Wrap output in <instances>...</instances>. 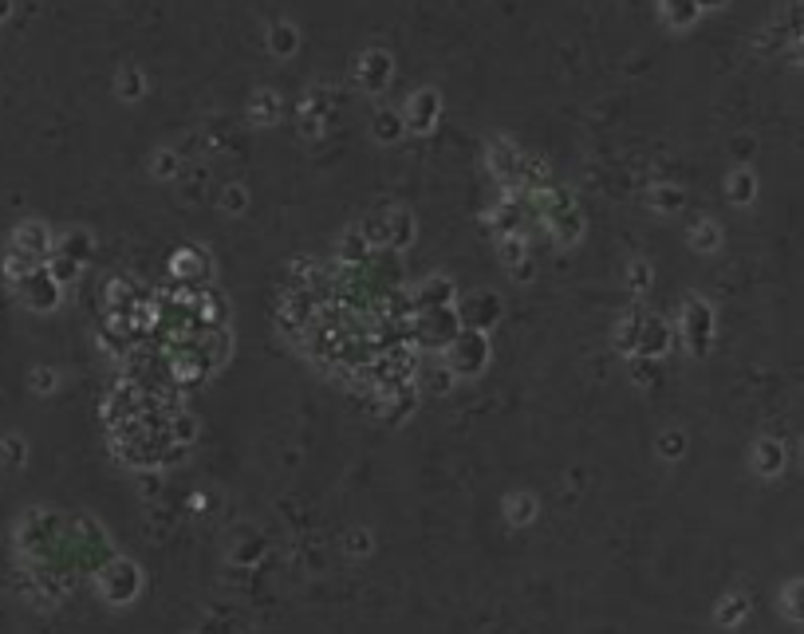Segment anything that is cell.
<instances>
[{"mask_svg":"<svg viewBox=\"0 0 804 634\" xmlns=\"http://www.w3.org/2000/svg\"><path fill=\"white\" fill-rule=\"evenodd\" d=\"M462 331V316L458 308H438V312H418L410 316V343L418 351H438L446 355V347L458 339Z\"/></svg>","mask_w":804,"mask_h":634,"instance_id":"obj_1","label":"cell"},{"mask_svg":"<svg viewBox=\"0 0 804 634\" xmlns=\"http://www.w3.org/2000/svg\"><path fill=\"white\" fill-rule=\"evenodd\" d=\"M678 331H682V347H686L694 359L710 355L714 335H718V316H714V308H710V304H706L698 292H690V296H686Z\"/></svg>","mask_w":804,"mask_h":634,"instance_id":"obj_2","label":"cell"},{"mask_svg":"<svg viewBox=\"0 0 804 634\" xmlns=\"http://www.w3.org/2000/svg\"><path fill=\"white\" fill-rule=\"evenodd\" d=\"M446 367L458 375V379H477L489 359H493V347H489V331H473V327H462L458 339L446 347Z\"/></svg>","mask_w":804,"mask_h":634,"instance_id":"obj_3","label":"cell"},{"mask_svg":"<svg viewBox=\"0 0 804 634\" xmlns=\"http://www.w3.org/2000/svg\"><path fill=\"white\" fill-rule=\"evenodd\" d=\"M16 292H20V300H24L32 312H40V316H48V312H56V308L64 304V288L56 284V276L48 272V264L36 268L32 276H24V280L16 284Z\"/></svg>","mask_w":804,"mask_h":634,"instance_id":"obj_4","label":"cell"},{"mask_svg":"<svg viewBox=\"0 0 804 634\" xmlns=\"http://www.w3.org/2000/svg\"><path fill=\"white\" fill-rule=\"evenodd\" d=\"M391 75H395V60L387 48H367L355 56V83L359 91L367 95H383L391 87Z\"/></svg>","mask_w":804,"mask_h":634,"instance_id":"obj_5","label":"cell"},{"mask_svg":"<svg viewBox=\"0 0 804 634\" xmlns=\"http://www.w3.org/2000/svg\"><path fill=\"white\" fill-rule=\"evenodd\" d=\"M521 162H525V154H521L517 142H509V138H489V146H485V166H489V174L501 182V190H517Z\"/></svg>","mask_w":804,"mask_h":634,"instance_id":"obj_6","label":"cell"},{"mask_svg":"<svg viewBox=\"0 0 804 634\" xmlns=\"http://www.w3.org/2000/svg\"><path fill=\"white\" fill-rule=\"evenodd\" d=\"M213 260L209 253L201 249V245H182V249H174L170 253V280H178V284H186V288H205L209 284V276H213V268H209Z\"/></svg>","mask_w":804,"mask_h":634,"instance_id":"obj_7","label":"cell"},{"mask_svg":"<svg viewBox=\"0 0 804 634\" xmlns=\"http://www.w3.org/2000/svg\"><path fill=\"white\" fill-rule=\"evenodd\" d=\"M438 115H442V91L434 87H418L406 107H402V123H406V134H430L438 127Z\"/></svg>","mask_w":804,"mask_h":634,"instance_id":"obj_8","label":"cell"},{"mask_svg":"<svg viewBox=\"0 0 804 634\" xmlns=\"http://www.w3.org/2000/svg\"><path fill=\"white\" fill-rule=\"evenodd\" d=\"M410 312L418 316V312H438V308H458V288H454V280L450 276H426L422 284H414L410 292Z\"/></svg>","mask_w":804,"mask_h":634,"instance_id":"obj_9","label":"cell"},{"mask_svg":"<svg viewBox=\"0 0 804 634\" xmlns=\"http://www.w3.org/2000/svg\"><path fill=\"white\" fill-rule=\"evenodd\" d=\"M8 249L20 253V256H28L32 264H48L52 253H56V237H52V229H48L44 221H24V225H16Z\"/></svg>","mask_w":804,"mask_h":634,"instance_id":"obj_10","label":"cell"},{"mask_svg":"<svg viewBox=\"0 0 804 634\" xmlns=\"http://www.w3.org/2000/svg\"><path fill=\"white\" fill-rule=\"evenodd\" d=\"M335 115V99L328 87H312L300 103V134L304 138H320Z\"/></svg>","mask_w":804,"mask_h":634,"instance_id":"obj_11","label":"cell"},{"mask_svg":"<svg viewBox=\"0 0 804 634\" xmlns=\"http://www.w3.org/2000/svg\"><path fill=\"white\" fill-rule=\"evenodd\" d=\"M670 347H674V327H670L667 319L663 316L643 319V331H639V347H635V355L659 363V359H667L670 355Z\"/></svg>","mask_w":804,"mask_h":634,"instance_id":"obj_12","label":"cell"},{"mask_svg":"<svg viewBox=\"0 0 804 634\" xmlns=\"http://www.w3.org/2000/svg\"><path fill=\"white\" fill-rule=\"evenodd\" d=\"M142 296V284L131 272H119L103 284V316H131L134 300Z\"/></svg>","mask_w":804,"mask_h":634,"instance_id":"obj_13","label":"cell"},{"mask_svg":"<svg viewBox=\"0 0 804 634\" xmlns=\"http://www.w3.org/2000/svg\"><path fill=\"white\" fill-rule=\"evenodd\" d=\"M458 316H462V327H473V331H489L497 327L501 319V300L493 292H473L458 304Z\"/></svg>","mask_w":804,"mask_h":634,"instance_id":"obj_14","label":"cell"},{"mask_svg":"<svg viewBox=\"0 0 804 634\" xmlns=\"http://www.w3.org/2000/svg\"><path fill=\"white\" fill-rule=\"evenodd\" d=\"M194 351L201 355V363L209 371H221L229 359H233V331L229 327H213V331H198L194 339Z\"/></svg>","mask_w":804,"mask_h":634,"instance_id":"obj_15","label":"cell"},{"mask_svg":"<svg viewBox=\"0 0 804 634\" xmlns=\"http://www.w3.org/2000/svg\"><path fill=\"white\" fill-rule=\"evenodd\" d=\"M229 300L221 296V292H213V288H201L198 296H194V323H198V331H213V327H229Z\"/></svg>","mask_w":804,"mask_h":634,"instance_id":"obj_16","label":"cell"},{"mask_svg":"<svg viewBox=\"0 0 804 634\" xmlns=\"http://www.w3.org/2000/svg\"><path fill=\"white\" fill-rule=\"evenodd\" d=\"M544 225H548V233H552V241H556L560 249H572V245H580V241H584V213H580V205H576V209H568V213L548 217Z\"/></svg>","mask_w":804,"mask_h":634,"instance_id":"obj_17","label":"cell"},{"mask_svg":"<svg viewBox=\"0 0 804 634\" xmlns=\"http://www.w3.org/2000/svg\"><path fill=\"white\" fill-rule=\"evenodd\" d=\"M245 119H249L253 127H276V119H280V95H276L272 87H261V91L249 99Z\"/></svg>","mask_w":804,"mask_h":634,"instance_id":"obj_18","label":"cell"},{"mask_svg":"<svg viewBox=\"0 0 804 634\" xmlns=\"http://www.w3.org/2000/svg\"><path fill=\"white\" fill-rule=\"evenodd\" d=\"M643 319H647V312H643V308H631V312H623V316H619V323H615V351H623L627 359H631V355H635V347H639Z\"/></svg>","mask_w":804,"mask_h":634,"instance_id":"obj_19","label":"cell"},{"mask_svg":"<svg viewBox=\"0 0 804 634\" xmlns=\"http://www.w3.org/2000/svg\"><path fill=\"white\" fill-rule=\"evenodd\" d=\"M335 260H339L343 268H359V264H367V260H371V245L363 241L359 225H355V229H347V233L339 237V245H335Z\"/></svg>","mask_w":804,"mask_h":634,"instance_id":"obj_20","label":"cell"},{"mask_svg":"<svg viewBox=\"0 0 804 634\" xmlns=\"http://www.w3.org/2000/svg\"><path fill=\"white\" fill-rule=\"evenodd\" d=\"M265 44L276 60H288V56H296V48H300V32H296V24L276 20V24H268Z\"/></svg>","mask_w":804,"mask_h":634,"instance_id":"obj_21","label":"cell"},{"mask_svg":"<svg viewBox=\"0 0 804 634\" xmlns=\"http://www.w3.org/2000/svg\"><path fill=\"white\" fill-rule=\"evenodd\" d=\"M753 469L761 477H777L785 469V445L777 442V438H761V442L753 445Z\"/></svg>","mask_w":804,"mask_h":634,"instance_id":"obj_22","label":"cell"},{"mask_svg":"<svg viewBox=\"0 0 804 634\" xmlns=\"http://www.w3.org/2000/svg\"><path fill=\"white\" fill-rule=\"evenodd\" d=\"M387 217H391V249H395V253L410 249V245H414V237H418V221H414V213H410V209H402V205H391V209H387Z\"/></svg>","mask_w":804,"mask_h":634,"instance_id":"obj_23","label":"cell"},{"mask_svg":"<svg viewBox=\"0 0 804 634\" xmlns=\"http://www.w3.org/2000/svg\"><path fill=\"white\" fill-rule=\"evenodd\" d=\"M95 253V237L87 233V229H67L64 237L56 241V256H67V260H75V264H87Z\"/></svg>","mask_w":804,"mask_h":634,"instance_id":"obj_24","label":"cell"},{"mask_svg":"<svg viewBox=\"0 0 804 634\" xmlns=\"http://www.w3.org/2000/svg\"><path fill=\"white\" fill-rule=\"evenodd\" d=\"M359 233H363V241L371 245V253L391 249V217H387V209H379V213L363 217V221H359Z\"/></svg>","mask_w":804,"mask_h":634,"instance_id":"obj_25","label":"cell"},{"mask_svg":"<svg viewBox=\"0 0 804 634\" xmlns=\"http://www.w3.org/2000/svg\"><path fill=\"white\" fill-rule=\"evenodd\" d=\"M371 134H375V142H383V146L399 142L402 134H406V123H402V111H391V107H379V111H375V119H371Z\"/></svg>","mask_w":804,"mask_h":634,"instance_id":"obj_26","label":"cell"},{"mask_svg":"<svg viewBox=\"0 0 804 634\" xmlns=\"http://www.w3.org/2000/svg\"><path fill=\"white\" fill-rule=\"evenodd\" d=\"M659 8H663V20H667L670 28H690V24H698V16H702V4L698 0H659Z\"/></svg>","mask_w":804,"mask_h":634,"instance_id":"obj_27","label":"cell"},{"mask_svg":"<svg viewBox=\"0 0 804 634\" xmlns=\"http://www.w3.org/2000/svg\"><path fill=\"white\" fill-rule=\"evenodd\" d=\"M146 75H142V67H134V64H127V67H119V75H115V95L123 99V103H138L142 95H146Z\"/></svg>","mask_w":804,"mask_h":634,"instance_id":"obj_28","label":"cell"},{"mask_svg":"<svg viewBox=\"0 0 804 634\" xmlns=\"http://www.w3.org/2000/svg\"><path fill=\"white\" fill-rule=\"evenodd\" d=\"M690 249L702 256L718 253V249H722V225L710 221V217H702V221L690 229Z\"/></svg>","mask_w":804,"mask_h":634,"instance_id":"obj_29","label":"cell"},{"mask_svg":"<svg viewBox=\"0 0 804 634\" xmlns=\"http://www.w3.org/2000/svg\"><path fill=\"white\" fill-rule=\"evenodd\" d=\"M414 379H418V382H414V386H418V394H422V390H434V394H450L458 375H454V371L446 367V359H442L438 367H426V371L418 367V375H414Z\"/></svg>","mask_w":804,"mask_h":634,"instance_id":"obj_30","label":"cell"},{"mask_svg":"<svg viewBox=\"0 0 804 634\" xmlns=\"http://www.w3.org/2000/svg\"><path fill=\"white\" fill-rule=\"evenodd\" d=\"M726 193H730L734 205H753V197H757V174H753L749 166H737L734 174H730V182H726Z\"/></svg>","mask_w":804,"mask_h":634,"instance_id":"obj_31","label":"cell"},{"mask_svg":"<svg viewBox=\"0 0 804 634\" xmlns=\"http://www.w3.org/2000/svg\"><path fill=\"white\" fill-rule=\"evenodd\" d=\"M497 256H501V264H505V268L525 264V260H529V237H521V233L497 237Z\"/></svg>","mask_w":804,"mask_h":634,"instance_id":"obj_32","label":"cell"},{"mask_svg":"<svg viewBox=\"0 0 804 634\" xmlns=\"http://www.w3.org/2000/svg\"><path fill=\"white\" fill-rule=\"evenodd\" d=\"M150 174H154V178H162V182L178 178V174H182V154H178V150H170V146L154 150V154H150Z\"/></svg>","mask_w":804,"mask_h":634,"instance_id":"obj_33","label":"cell"},{"mask_svg":"<svg viewBox=\"0 0 804 634\" xmlns=\"http://www.w3.org/2000/svg\"><path fill=\"white\" fill-rule=\"evenodd\" d=\"M166 438L190 445L194 438H198V418H194V414H186V410H178V414L170 418V426H166Z\"/></svg>","mask_w":804,"mask_h":634,"instance_id":"obj_34","label":"cell"},{"mask_svg":"<svg viewBox=\"0 0 804 634\" xmlns=\"http://www.w3.org/2000/svg\"><path fill=\"white\" fill-rule=\"evenodd\" d=\"M682 205H686V193L678 186H655L651 190V209H659V213H678Z\"/></svg>","mask_w":804,"mask_h":634,"instance_id":"obj_35","label":"cell"},{"mask_svg":"<svg viewBox=\"0 0 804 634\" xmlns=\"http://www.w3.org/2000/svg\"><path fill=\"white\" fill-rule=\"evenodd\" d=\"M48 272L56 276V284H60V288H71V284L83 276V264H75V260H67V256L52 253V260H48Z\"/></svg>","mask_w":804,"mask_h":634,"instance_id":"obj_36","label":"cell"},{"mask_svg":"<svg viewBox=\"0 0 804 634\" xmlns=\"http://www.w3.org/2000/svg\"><path fill=\"white\" fill-rule=\"evenodd\" d=\"M0 461L8 465V469H20L24 461H28V445L24 438H16V434H8L4 442H0Z\"/></svg>","mask_w":804,"mask_h":634,"instance_id":"obj_37","label":"cell"},{"mask_svg":"<svg viewBox=\"0 0 804 634\" xmlns=\"http://www.w3.org/2000/svg\"><path fill=\"white\" fill-rule=\"evenodd\" d=\"M221 209H225L229 217H241V213L249 209V190H245V186H225V190H221Z\"/></svg>","mask_w":804,"mask_h":634,"instance_id":"obj_38","label":"cell"},{"mask_svg":"<svg viewBox=\"0 0 804 634\" xmlns=\"http://www.w3.org/2000/svg\"><path fill=\"white\" fill-rule=\"evenodd\" d=\"M28 386H32L36 394H56V386H60V371H56V367H32Z\"/></svg>","mask_w":804,"mask_h":634,"instance_id":"obj_39","label":"cell"},{"mask_svg":"<svg viewBox=\"0 0 804 634\" xmlns=\"http://www.w3.org/2000/svg\"><path fill=\"white\" fill-rule=\"evenodd\" d=\"M647 284H651V268H647V260H635V264H631V292L643 296Z\"/></svg>","mask_w":804,"mask_h":634,"instance_id":"obj_40","label":"cell"},{"mask_svg":"<svg viewBox=\"0 0 804 634\" xmlns=\"http://www.w3.org/2000/svg\"><path fill=\"white\" fill-rule=\"evenodd\" d=\"M682 445H686V438H682V434H674V430L659 438V449H663V457H670V461L678 457V449H682Z\"/></svg>","mask_w":804,"mask_h":634,"instance_id":"obj_41","label":"cell"},{"mask_svg":"<svg viewBox=\"0 0 804 634\" xmlns=\"http://www.w3.org/2000/svg\"><path fill=\"white\" fill-rule=\"evenodd\" d=\"M789 60H793V64H804V28L793 36V44H789Z\"/></svg>","mask_w":804,"mask_h":634,"instance_id":"obj_42","label":"cell"},{"mask_svg":"<svg viewBox=\"0 0 804 634\" xmlns=\"http://www.w3.org/2000/svg\"><path fill=\"white\" fill-rule=\"evenodd\" d=\"M509 272H513V280H517V284H525V280H533V276H536V272H533V260H525V264L509 268Z\"/></svg>","mask_w":804,"mask_h":634,"instance_id":"obj_43","label":"cell"},{"mask_svg":"<svg viewBox=\"0 0 804 634\" xmlns=\"http://www.w3.org/2000/svg\"><path fill=\"white\" fill-rule=\"evenodd\" d=\"M8 12H12V0H0V20H8Z\"/></svg>","mask_w":804,"mask_h":634,"instance_id":"obj_44","label":"cell"},{"mask_svg":"<svg viewBox=\"0 0 804 634\" xmlns=\"http://www.w3.org/2000/svg\"><path fill=\"white\" fill-rule=\"evenodd\" d=\"M698 4H702V12H706V8H718V4H726V0H698Z\"/></svg>","mask_w":804,"mask_h":634,"instance_id":"obj_45","label":"cell"}]
</instances>
